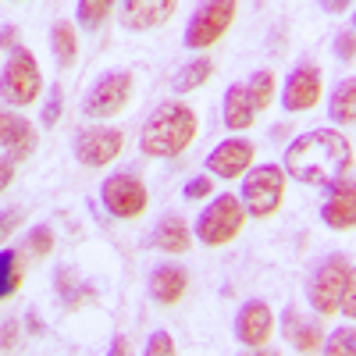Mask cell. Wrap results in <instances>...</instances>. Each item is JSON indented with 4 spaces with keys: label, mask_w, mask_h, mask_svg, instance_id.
Masks as SVG:
<instances>
[{
    "label": "cell",
    "mask_w": 356,
    "mask_h": 356,
    "mask_svg": "<svg viewBox=\"0 0 356 356\" xmlns=\"http://www.w3.org/2000/svg\"><path fill=\"white\" fill-rule=\"evenodd\" d=\"M0 47H4V50H15V47H18V29H15V25L0 29Z\"/></svg>",
    "instance_id": "74e56055"
},
{
    "label": "cell",
    "mask_w": 356,
    "mask_h": 356,
    "mask_svg": "<svg viewBox=\"0 0 356 356\" xmlns=\"http://www.w3.org/2000/svg\"><path fill=\"white\" fill-rule=\"evenodd\" d=\"M100 200H104V211L118 221H132L146 211V203H150V193H146L143 186V178L139 175H111L104 178V186H100Z\"/></svg>",
    "instance_id": "9c48e42d"
},
{
    "label": "cell",
    "mask_w": 356,
    "mask_h": 356,
    "mask_svg": "<svg viewBox=\"0 0 356 356\" xmlns=\"http://www.w3.org/2000/svg\"><path fill=\"white\" fill-rule=\"evenodd\" d=\"M43 93V72L40 61L33 57V50L15 47L4 72H0V97H4L8 107H29L36 104Z\"/></svg>",
    "instance_id": "5b68a950"
},
{
    "label": "cell",
    "mask_w": 356,
    "mask_h": 356,
    "mask_svg": "<svg viewBox=\"0 0 356 356\" xmlns=\"http://www.w3.org/2000/svg\"><path fill=\"white\" fill-rule=\"evenodd\" d=\"M321 221L332 232H353V225H356V189H353L349 175L335 178L328 186V200L321 207Z\"/></svg>",
    "instance_id": "5bb4252c"
},
{
    "label": "cell",
    "mask_w": 356,
    "mask_h": 356,
    "mask_svg": "<svg viewBox=\"0 0 356 356\" xmlns=\"http://www.w3.org/2000/svg\"><path fill=\"white\" fill-rule=\"evenodd\" d=\"M11 178H15V161L11 157H0V193L11 186Z\"/></svg>",
    "instance_id": "8d00e7d4"
},
{
    "label": "cell",
    "mask_w": 356,
    "mask_h": 356,
    "mask_svg": "<svg viewBox=\"0 0 356 356\" xmlns=\"http://www.w3.org/2000/svg\"><path fill=\"white\" fill-rule=\"evenodd\" d=\"M253 157H257V146L243 136L235 139H225L218 143L211 157H207V171H211L214 178H225V182H232V178H239L253 168Z\"/></svg>",
    "instance_id": "8fae6325"
},
{
    "label": "cell",
    "mask_w": 356,
    "mask_h": 356,
    "mask_svg": "<svg viewBox=\"0 0 356 356\" xmlns=\"http://www.w3.org/2000/svg\"><path fill=\"white\" fill-rule=\"evenodd\" d=\"M61 107H65V93H61V86H54L50 97H47V104H43V129H54V125H57Z\"/></svg>",
    "instance_id": "4dcf8cb0"
},
{
    "label": "cell",
    "mask_w": 356,
    "mask_h": 356,
    "mask_svg": "<svg viewBox=\"0 0 356 356\" xmlns=\"http://www.w3.org/2000/svg\"><path fill=\"white\" fill-rule=\"evenodd\" d=\"M178 8V0H122L118 4V18L129 33H154V29L168 25Z\"/></svg>",
    "instance_id": "7c38bea8"
},
{
    "label": "cell",
    "mask_w": 356,
    "mask_h": 356,
    "mask_svg": "<svg viewBox=\"0 0 356 356\" xmlns=\"http://www.w3.org/2000/svg\"><path fill=\"white\" fill-rule=\"evenodd\" d=\"M125 136L122 129H107V125H93V129H82L72 143V154L79 164L86 168H107L114 164V157L122 154Z\"/></svg>",
    "instance_id": "30bf717a"
},
{
    "label": "cell",
    "mask_w": 356,
    "mask_h": 356,
    "mask_svg": "<svg viewBox=\"0 0 356 356\" xmlns=\"http://www.w3.org/2000/svg\"><path fill=\"white\" fill-rule=\"evenodd\" d=\"M200 132V118L189 104H178V100H168L161 104L143 125V136H139V150L146 157H178L189 150V143L196 139Z\"/></svg>",
    "instance_id": "7a4b0ae2"
},
{
    "label": "cell",
    "mask_w": 356,
    "mask_h": 356,
    "mask_svg": "<svg viewBox=\"0 0 356 356\" xmlns=\"http://www.w3.org/2000/svg\"><path fill=\"white\" fill-rule=\"evenodd\" d=\"M353 168V143L335 129H314L289 143L285 175L303 186H332Z\"/></svg>",
    "instance_id": "6da1fadb"
},
{
    "label": "cell",
    "mask_w": 356,
    "mask_h": 356,
    "mask_svg": "<svg viewBox=\"0 0 356 356\" xmlns=\"http://www.w3.org/2000/svg\"><path fill=\"white\" fill-rule=\"evenodd\" d=\"M246 218L250 214H246V207H243L239 196H232V193L214 196L211 203L203 207V214L196 221V235H200V243L211 246V250L228 246L232 239H239V232L246 228Z\"/></svg>",
    "instance_id": "277c9868"
},
{
    "label": "cell",
    "mask_w": 356,
    "mask_h": 356,
    "mask_svg": "<svg viewBox=\"0 0 356 356\" xmlns=\"http://www.w3.org/2000/svg\"><path fill=\"white\" fill-rule=\"evenodd\" d=\"M25 253L33 257V260H43L54 253V232L47 225H36L33 232H29V239H25Z\"/></svg>",
    "instance_id": "4316f807"
},
{
    "label": "cell",
    "mask_w": 356,
    "mask_h": 356,
    "mask_svg": "<svg viewBox=\"0 0 356 356\" xmlns=\"http://www.w3.org/2000/svg\"><path fill=\"white\" fill-rule=\"evenodd\" d=\"M353 260L346 253H332L317 264V271L310 275V285H307V300L314 307V314L321 317H332L339 314V300L342 292L353 285Z\"/></svg>",
    "instance_id": "3957f363"
},
{
    "label": "cell",
    "mask_w": 356,
    "mask_h": 356,
    "mask_svg": "<svg viewBox=\"0 0 356 356\" xmlns=\"http://www.w3.org/2000/svg\"><path fill=\"white\" fill-rule=\"evenodd\" d=\"M36 143H40V139H36V129L25 122V129L18 132V139L8 146V157H11L15 164H18V161H29V157L36 154Z\"/></svg>",
    "instance_id": "f1b7e54d"
},
{
    "label": "cell",
    "mask_w": 356,
    "mask_h": 356,
    "mask_svg": "<svg viewBox=\"0 0 356 356\" xmlns=\"http://www.w3.org/2000/svg\"><path fill=\"white\" fill-rule=\"evenodd\" d=\"M114 0H79L75 4V22L86 29V33H97V29L111 18Z\"/></svg>",
    "instance_id": "7402d4cb"
},
{
    "label": "cell",
    "mask_w": 356,
    "mask_h": 356,
    "mask_svg": "<svg viewBox=\"0 0 356 356\" xmlns=\"http://www.w3.org/2000/svg\"><path fill=\"white\" fill-rule=\"evenodd\" d=\"M146 353L150 356H175V339L168 332H154L150 342H146Z\"/></svg>",
    "instance_id": "1f68e13d"
},
{
    "label": "cell",
    "mask_w": 356,
    "mask_h": 356,
    "mask_svg": "<svg viewBox=\"0 0 356 356\" xmlns=\"http://www.w3.org/2000/svg\"><path fill=\"white\" fill-rule=\"evenodd\" d=\"M235 11H239V0H203V4L193 11L189 25H186V47L189 50L214 47L232 29Z\"/></svg>",
    "instance_id": "ba28073f"
},
{
    "label": "cell",
    "mask_w": 356,
    "mask_h": 356,
    "mask_svg": "<svg viewBox=\"0 0 356 356\" xmlns=\"http://www.w3.org/2000/svg\"><path fill=\"white\" fill-rule=\"evenodd\" d=\"M18 225H22V211H18V207L4 211V214H0V239H8V235H11Z\"/></svg>",
    "instance_id": "e575fe53"
},
{
    "label": "cell",
    "mask_w": 356,
    "mask_h": 356,
    "mask_svg": "<svg viewBox=\"0 0 356 356\" xmlns=\"http://www.w3.org/2000/svg\"><path fill=\"white\" fill-rule=\"evenodd\" d=\"M186 289H189L186 267H178V264H161V267H154V275H150V300H154V303L175 307V303L186 296Z\"/></svg>",
    "instance_id": "2e32d148"
},
{
    "label": "cell",
    "mask_w": 356,
    "mask_h": 356,
    "mask_svg": "<svg viewBox=\"0 0 356 356\" xmlns=\"http://www.w3.org/2000/svg\"><path fill=\"white\" fill-rule=\"evenodd\" d=\"M22 285V257L15 250H0V300L15 296Z\"/></svg>",
    "instance_id": "603a6c76"
},
{
    "label": "cell",
    "mask_w": 356,
    "mask_h": 356,
    "mask_svg": "<svg viewBox=\"0 0 356 356\" xmlns=\"http://www.w3.org/2000/svg\"><path fill=\"white\" fill-rule=\"evenodd\" d=\"M246 86H250V93L257 100V111H267V104H271V97H275V72L260 68V72H253V79Z\"/></svg>",
    "instance_id": "cb8c5ba5"
},
{
    "label": "cell",
    "mask_w": 356,
    "mask_h": 356,
    "mask_svg": "<svg viewBox=\"0 0 356 356\" xmlns=\"http://www.w3.org/2000/svg\"><path fill=\"white\" fill-rule=\"evenodd\" d=\"M122 356V353H129V346H125V339H114V346H111V356Z\"/></svg>",
    "instance_id": "ab89813d"
},
{
    "label": "cell",
    "mask_w": 356,
    "mask_h": 356,
    "mask_svg": "<svg viewBox=\"0 0 356 356\" xmlns=\"http://www.w3.org/2000/svg\"><path fill=\"white\" fill-rule=\"evenodd\" d=\"M328 114H332V122H339V125H353L356 122V79H346L332 93Z\"/></svg>",
    "instance_id": "ffe728a7"
},
{
    "label": "cell",
    "mask_w": 356,
    "mask_h": 356,
    "mask_svg": "<svg viewBox=\"0 0 356 356\" xmlns=\"http://www.w3.org/2000/svg\"><path fill=\"white\" fill-rule=\"evenodd\" d=\"M54 282H57V292L65 296V303H68V307H75L79 300H86V296H89V289L75 278V271H68V267H61V271L54 275Z\"/></svg>",
    "instance_id": "484cf974"
},
{
    "label": "cell",
    "mask_w": 356,
    "mask_h": 356,
    "mask_svg": "<svg viewBox=\"0 0 356 356\" xmlns=\"http://www.w3.org/2000/svg\"><path fill=\"white\" fill-rule=\"evenodd\" d=\"M285 168L282 164H260V168H250V175L243 178V207L246 214L253 218H271L278 214V207L285 200Z\"/></svg>",
    "instance_id": "8992f818"
},
{
    "label": "cell",
    "mask_w": 356,
    "mask_h": 356,
    "mask_svg": "<svg viewBox=\"0 0 356 356\" xmlns=\"http://www.w3.org/2000/svg\"><path fill=\"white\" fill-rule=\"evenodd\" d=\"M18 346V321H4V328H0V349L11 353Z\"/></svg>",
    "instance_id": "d590c367"
},
{
    "label": "cell",
    "mask_w": 356,
    "mask_h": 356,
    "mask_svg": "<svg viewBox=\"0 0 356 356\" xmlns=\"http://www.w3.org/2000/svg\"><path fill=\"white\" fill-rule=\"evenodd\" d=\"M132 72L125 68H114V72H104L93 86H89V93L82 100V114L86 118H97V122H104V118H114L122 114L132 100Z\"/></svg>",
    "instance_id": "52a82bcc"
},
{
    "label": "cell",
    "mask_w": 356,
    "mask_h": 356,
    "mask_svg": "<svg viewBox=\"0 0 356 356\" xmlns=\"http://www.w3.org/2000/svg\"><path fill=\"white\" fill-rule=\"evenodd\" d=\"M182 196H186V200H203V196H211V178H207V175L189 178L186 189H182Z\"/></svg>",
    "instance_id": "d6a6232c"
},
{
    "label": "cell",
    "mask_w": 356,
    "mask_h": 356,
    "mask_svg": "<svg viewBox=\"0 0 356 356\" xmlns=\"http://www.w3.org/2000/svg\"><path fill=\"white\" fill-rule=\"evenodd\" d=\"M189 243H193V239H189V225H186V218H178V214L161 218V225H157L154 235H150V246L161 250V253H171V257L186 253Z\"/></svg>",
    "instance_id": "ac0fdd59"
},
{
    "label": "cell",
    "mask_w": 356,
    "mask_h": 356,
    "mask_svg": "<svg viewBox=\"0 0 356 356\" xmlns=\"http://www.w3.org/2000/svg\"><path fill=\"white\" fill-rule=\"evenodd\" d=\"M50 50H54V61L61 65V68H72L75 65V57H79V33H75V25L72 22H57L50 29Z\"/></svg>",
    "instance_id": "d6986e66"
},
{
    "label": "cell",
    "mask_w": 356,
    "mask_h": 356,
    "mask_svg": "<svg viewBox=\"0 0 356 356\" xmlns=\"http://www.w3.org/2000/svg\"><path fill=\"white\" fill-rule=\"evenodd\" d=\"M275 332V314L264 300H250L243 303V310L235 314V339L246 349H260Z\"/></svg>",
    "instance_id": "9a60e30c"
},
{
    "label": "cell",
    "mask_w": 356,
    "mask_h": 356,
    "mask_svg": "<svg viewBox=\"0 0 356 356\" xmlns=\"http://www.w3.org/2000/svg\"><path fill=\"white\" fill-rule=\"evenodd\" d=\"M25 129V118H18L15 111L0 107V150H8V146L18 139V132Z\"/></svg>",
    "instance_id": "f546056e"
},
{
    "label": "cell",
    "mask_w": 356,
    "mask_h": 356,
    "mask_svg": "<svg viewBox=\"0 0 356 356\" xmlns=\"http://www.w3.org/2000/svg\"><path fill=\"white\" fill-rule=\"evenodd\" d=\"M321 8L328 11V15H342V11L353 8V0H321Z\"/></svg>",
    "instance_id": "f35d334b"
},
{
    "label": "cell",
    "mask_w": 356,
    "mask_h": 356,
    "mask_svg": "<svg viewBox=\"0 0 356 356\" xmlns=\"http://www.w3.org/2000/svg\"><path fill=\"white\" fill-rule=\"evenodd\" d=\"M253 122H257V100L250 93V86L246 82L228 86V93H225V125L232 132H243Z\"/></svg>",
    "instance_id": "e0dca14e"
},
{
    "label": "cell",
    "mask_w": 356,
    "mask_h": 356,
    "mask_svg": "<svg viewBox=\"0 0 356 356\" xmlns=\"http://www.w3.org/2000/svg\"><path fill=\"white\" fill-rule=\"evenodd\" d=\"M289 324H292V346H296V353H314V349H321V328L317 324H296L292 321V310H289Z\"/></svg>",
    "instance_id": "d4e9b609"
},
{
    "label": "cell",
    "mask_w": 356,
    "mask_h": 356,
    "mask_svg": "<svg viewBox=\"0 0 356 356\" xmlns=\"http://www.w3.org/2000/svg\"><path fill=\"white\" fill-rule=\"evenodd\" d=\"M211 75H214V61L211 57H196V61H189L175 75V93H193V89H200Z\"/></svg>",
    "instance_id": "44dd1931"
},
{
    "label": "cell",
    "mask_w": 356,
    "mask_h": 356,
    "mask_svg": "<svg viewBox=\"0 0 356 356\" xmlns=\"http://www.w3.org/2000/svg\"><path fill=\"white\" fill-rule=\"evenodd\" d=\"M321 349L328 353V356H353L356 353V328H353V324H346V328H339Z\"/></svg>",
    "instance_id": "83f0119b"
},
{
    "label": "cell",
    "mask_w": 356,
    "mask_h": 356,
    "mask_svg": "<svg viewBox=\"0 0 356 356\" xmlns=\"http://www.w3.org/2000/svg\"><path fill=\"white\" fill-rule=\"evenodd\" d=\"M335 54H339V61H353L356 57V33L353 29H346V33L335 40Z\"/></svg>",
    "instance_id": "836d02e7"
},
{
    "label": "cell",
    "mask_w": 356,
    "mask_h": 356,
    "mask_svg": "<svg viewBox=\"0 0 356 356\" xmlns=\"http://www.w3.org/2000/svg\"><path fill=\"white\" fill-rule=\"evenodd\" d=\"M321 93H324V86H321V68H317V65H300V68H292V75L285 79L282 104H285L289 114H300V111L317 107Z\"/></svg>",
    "instance_id": "4fadbf2b"
}]
</instances>
